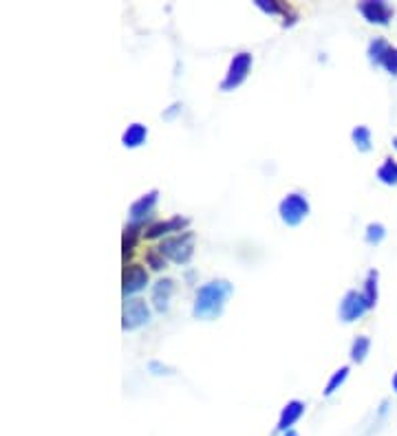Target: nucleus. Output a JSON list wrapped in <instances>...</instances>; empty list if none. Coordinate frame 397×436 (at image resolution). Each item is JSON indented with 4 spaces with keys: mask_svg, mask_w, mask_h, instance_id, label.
Instances as JSON below:
<instances>
[{
    "mask_svg": "<svg viewBox=\"0 0 397 436\" xmlns=\"http://www.w3.org/2000/svg\"><path fill=\"white\" fill-rule=\"evenodd\" d=\"M232 293V284L227 280H212L196 291L194 318L198 320H215L221 315L227 295Z\"/></svg>",
    "mask_w": 397,
    "mask_h": 436,
    "instance_id": "nucleus-1",
    "label": "nucleus"
},
{
    "mask_svg": "<svg viewBox=\"0 0 397 436\" xmlns=\"http://www.w3.org/2000/svg\"><path fill=\"white\" fill-rule=\"evenodd\" d=\"M157 251L166 255V258H170L173 262L186 265L194 253V236L192 232H181L173 238H166L157 247Z\"/></svg>",
    "mask_w": 397,
    "mask_h": 436,
    "instance_id": "nucleus-2",
    "label": "nucleus"
},
{
    "mask_svg": "<svg viewBox=\"0 0 397 436\" xmlns=\"http://www.w3.org/2000/svg\"><path fill=\"white\" fill-rule=\"evenodd\" d=\"M250 66H252V55L241 51L232 57L230 62V69H227V75L225 80L221 82V88L223 91H234L236 86H241L243 82H245L248 73H250Z\"/></svg>",
    "mask_w": 397,
    "mask_h": 436,
    "instance_id": "nucleus-3",
    "label": "nucleus"
},
{
    "mask_svg": "<svg viewBox=\"0 0 397 436\" xmlns=\"http://www.w3.org/2000/svg\"><path fill=\"white\" fill-rule=\"evenodd\" d=\"M278 212H281V218L287 225H298V223H302L304 218H307L309 203H307V199L302 197V194H289V197H285L281 201Z\"/></svg>",
    "mask_w": 397,
    "mask_h": 436,
    "instance_id": "nucleus-4",
    "label": "nucleus"
},
{
    "mask_svg": "<svg viewBox=\"0 0 397 436\" xmlns=\"http://www.w3.org/2000/svg\"><path fill=\"white\" fill-rule=\"evenodd\" d=\"M150 320V309L146 304V300L142 297H130L124 302V330H133V328H140L144 324H148Z\"/></svg>",
    "mask_w": 397,
    "mask_h": 436,
    "instance_id": "nucleus-5",
    "label": "nucleus"
},
{
    "mask_svg": "<svg viewBox=\"0 0 397 436\" xmlns=\"http://www.w3.org/2000/svg\"><path fill=\"white\" fill-rule=\"evenodd\" d=\"M366 311H369V304H366L364 295L358 293V291H349L340 302V320L342 322H356V320L362 318Z\"/></svg>",
    "mask_w": 397,
    "mask_h": 436,
    "instance_id": "nucleus-6",
    "label": "nucleus"
},
{
    "mask_svg": "<svg viewBox=\"0 0 397 436\" xmlns=\"http://www.w3.org/2000/svg\"><path fill=\"white\" fill-rule=\"evenodd\" d=\"M360 11L366 20L375 24H389L393 18V9L386 3H382V0H366V3L360 5Z\"/></svg>",
    "mask_w": 397,
    "mask_h": 436,
    "instance_id": "nucleus-7",
    "label": "nucleus"
},
{
    "mask_svg": "<svg viewBox=\"0 0 397 436\" xmlns=\"http://www.w3.org/2000/svg\"><path fill=\"white\" fill-rule=\"evenodd\" d=\"M146 284H148V274H146L144 267H140V265L126 267V272H124V295L140 293Z\"/></svg>",
    "mask_w": 397,
    "mask_h": 436,
    "instance_id": "nucleus-8",
    "label": "nucleus"
},
{
    "mask_svg": "<svg viewBox=\"0 0 397 436\" xmlns=\"http://www.w3.org/2000/svg\"><path fill=\"white\" fill-rule=\"evenodd\" d=\"M173 291H175V282L170 278H161L155 282V287H152V304H155L159 313L168 311V307H170Z\"/></svg>",
    "mask_w": 397,
    "mask_h": 436,
    "instance_id": "nucleus-9",
    "label": "nucleus"
},
{
    "mask_svg": "<svg viewBox=\"0 0 397 436\" xmlns=\"http://www.w3.org/2000/svg\"><path fill=\"white\" fill-rule=\"evenodd\" d=\"M190 225V218H183V216H175L170 220H161V223H155V225H150V227L146 230V238L150 240H155V238H161L163 234H170V232H181V230H186Z\"/></svg>",
    "mask_w": 397,
    "mask_h": 436,
    "instance_id": "nucleus-10",
    "label": "nucleus"
},
{
    "mask_svg": "<svg viewBox=\"0 0 397 436\" xmlns=\"http://www.w3.org/2000/svg\"><path fill=\"white\" fill-rule=\"evenodd\" d=\"M157 197H159L157 190H152V192L144 194L142 199H137L130 205V218H133V223H142L152 212V207H155V203H157Z\"/></svg>",
    "mask_w": 397,
    "mask_h": 436,
    "instance_id": "nucleus-11",
    "label": "nucleus"
},
{
    "mask_svg": "<svg viewBox=\"0 0 397 436\" xmlns=\"http://www.w3.org/2000/svg\"><path fill=\"white\" fill-rule=\"evenodd\" d=\"M302 412H304V403H302V401H289V403L285 405V408H283V412H281L276 432H287V430H292V426L302 416Z\"/></svg>",
    "mask_w": 397,
    "mask_h": 436,
    "instance_id": "nucleus-12",
    "label": "nucleus"
},
{
    "mask_svg": "<svg viewBox=\"0 0 397 436\" xmlns=\"http://www.w3.org/2000/svg\"><path fill=\"white\" fill-rule=\"evenodd\" d=\"M148 137V130L146 126L142 124H133L126 128V132L121 134V143H124L126 148H137V146H142Z\"/></svg>",
    "mask_w": 397,
    "mask_h": 436,
    "instance_id": "nucleus-13",
    "label": "nucleus"
},
{
    "mask_svg": "<svg viewBox=\"0 0 397 436\" xmlns=\"http://www.w3.org/2000/svg\"><path fill=\"white\" fill-rule=\"evenodd\" d=\"M377 178H379L382 183H386V185H397V163L391 157L384 159V163L379 165Z\"/></svg>",
    "mask_w": 397,
    "mask_h": 436,
    "instance_id": "nucleus-14",
    "label": "nucleus"
},
{
    "mask_svg": "<svg viewBox=\"0 0 397 436\" xmlns=\"http://www.w3.org/2000/svg\"><path fill=\"white\" fill-rule=\"evenodd\" d=\"M362 295L366 300V304H369V309H373L375 302H377V272H369V276H366Z\"/></svg>",
    "mask_w": 397,
    "mask_h": 436,
    "instance_id": "nucleus-15",
    "label": "nucleus"
},
{
    "mask_svg": "<svg viewBox=\"0 0 397 436\" xmlns=\"http://www.w3.org/2000/svg\"><path fill=\"white\" fill-rule=\"evenodd\" d=\"M140 227L142 223H133L124 230V238H121V249H124V255L133 253L135 249V243H137V236H140Z\"/></svg>",
    "mask_w": 397,
    "mask_h": 436,
    "instance_id": "nucleus-16",
    "label": "nucleus"
},
{
    "mask_svg": "<svg viewBox=\"0 0 397 436\" xmlns=\"http://www.w3.org/2000/svg\"><path fill=\"white\" fill-rule=\"evenodd\" d=\"M369 349H371V342H369V337H364V335H360L356 342H354V346H351V359H354V362H364V357H366V353H369Z\"/></svg>",
    "mask_w": 397,
    "mask_h": 436,
    "instance_id": "nucleus-17",
    "label": "nucleus"
},
{
    "mask_svg": "<svg viewBox=\"0 0 397 436\" xmlns=\"http://www.w3.org/2000/svg\"><path fill=\"white\" fill-rule=\"evenodd\" d=\"M351 137H354L356 146L362 150V153H369L371 150V130L366 126H358L354 132H351Z\"/></svg>",
    "mask_w": 397,
    "mask_h": 436,
    "instance_id": "nucleus-18",
    "label": "nucleus"
},
{
    "mask_svg": "<svg viewBox=\"0 0 397 436\" xmlns=\"http://www.w3.org/2000/svg\"><path fill=\"white\" fill-rule=\"evenodd\" d=\"M391 47V44L386 40H382V38H375L371 44H369V59L373 64H379L382 62V57H384L386 49Z\"/></svg>",
    "mask_w": 397,
    "mask_h": 436,
    "instance_id": "nucleus-19",
    "label": "nucleus"
},
{
    "mask_svg": "<svg viewBox=\"0 0 397 436\" xmlns=\"http://www.w3.org/2000/svg\"><path fill=\"white\" fill-rule=\"evenodd\" d=\"M346 377H349V368H346V366H342L340 370H335V372H333V377L329 379V384H327V388H325V395H327V397L333 395L335 390H338V388L344 384Z\"/></svg>",
    "mask_w": 397,
    "mask_h": 436,
    "instance_id": "nucleus-20",
    "label": "nucleus"
},
{
    "mask_svg": "<svg viewBox=\"0 0 397 436\" xmlns=\"http://www.w3.org/2000/svg\"><path fill=\"white\" fill-rule=\"evenodd\" d=\"M386 236L384 232V225H379V223H371L369 227H366V243H371V245H377L382 243Z\"/></svg>",
    "mask_w": 397,
    "mask_h": 436,
    "instance_id": "nucleus-21",
    "label": "nucleus"
},
{
    "mask_svg": "<svg viewBox=\"0 0 397 436\" xmlns=\"http://www.w3.org/2000/svg\"><path fill=\"white\" fill-rule=\"evenodd\" d=\"M379 64L384 66L391 75H397V49H395V47H389Z\"/></svg>",
    "mask_w": 397,
    "mask_h": 436,
    "instance_id": "nucleus-22",
    "label": "nucleus"
},
{
    "mask_svg": "<svg viewBox=\"0 0 397 436\" xmlns=\"http://www.w3.org/2000/svg\"><path fill=\"white\" fill-rule=\"evenodd\" d=\"M146 262L155 269V272H161V269L166 267V260H163V255L159 251H148L146 253Z\"/></svg>",
    "mask_w": 397,
    "mask_h": 436,
    "instance_id": "nucleus-23",
    "label": "nucleus"
},
{
    "mask_svg": "<svg viewBox=\"0 0 397 436\" xmlns=\"http://www.w3.org/2000/svg\"><path fill=\"white\" fill-rule=\"evenodd\" d=\"M256 5L261 7L263 11L267 13H278V11H285V7L281 3H276V0H256Z\"/></svg>",
    "mask_w": 397,
    "mask_h": 436,
    "instance_id": "nucleus-24",
    "label": "nucleus"
},
{
    "mask_svg": "<svg viewBox=\"0 0 397 436\" xmlns=\"http://www.w3.org/2000/svg\"><path fill=\"white\" fill-rule=\"evenodd\" d=\"M179 108H181V104H175V106H173L170 111H168V113H166L163 117H168V119H170V117H173V115H175V113H177Z\"/></svg>",
    "mask_w": 397,
    "mask_h": 436,
    "instance_id": "nucleus-25",
    "label": "nucleus"
},
{
    "mask_svg": "<svg viewBox=\"0 0 397 436\" xmlns=\"http://www.w3.org/2000/svg\"><path fill=\"white\" fill-rule=\"evenodd\" d=\"M285 436H298V432H296V430H287Z\"/></svg>",
    "mask_w": 397,
    "mask_h": 436,
    "instance_id": "nucleus-26",
    "label": "nucleus"
},
{
    "mask_svg": "<svg viewBox=\"0 0 397 436\" xmlns=\"http://www.w3.org/2000/svg\"><path fill=\"white\" fill-rule=\"evenodd\" d=\"M393 390H395V393H397V374H395V377H393Z\"/></svg>",
    "mask_w": 397,
    "mask_h": 436,
    "instance_id": "nucleus-27",
    "label": "nucleus"
},
{
    "mask_svg": "<svg viewBox=\"0 0 397 436\" xmlns=\"http://www.w3.org/2000/svg\"><path fill=\"white\" fill-rule=\"evenodd\" d=\"M393 143H395V148H397V137H395V139H393Z\"/></svg>",
    "mask_w": 397,
    "mask_h": 436,
    "instance_id": "nucleus-28",
    "label": "nucleus"
}]
</instances>
